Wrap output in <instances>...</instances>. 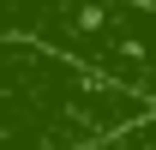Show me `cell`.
<instances>
[{"mask_svg": "<svg viewBox=\"0 0 156 150\" xmlns=\"http://www.w3.org/2000/svg\"><path fill=\"white\" fill-rule=\"evenodd\" d=\"M138 114V96L102 84L66 54L0 36V150H90Z\"/></svg>", "mask_w": 156, "mask_h": 150, "instance_id": "cell-1", "label": "cell"}, {"mask_svg": "<svg viewBox=\"0 0 156 150\" xmlns=\"http://www.w3.org/2000/svg\"><path fill=\"white\" fill-rule=\"evenodd\" d=\"M90 150H156V108H144L132 126L108 132V138H102V144H90Z\"/></svg>", "mask_w": 156, "mask_h": 150, "instance_id": "cell-2", "label": "cell"}]
</instances>
